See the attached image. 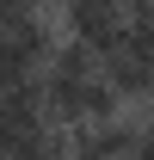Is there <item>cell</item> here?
<instances>
[{
    "mask_svg": "<svg viewBox=\"0 0 154 160\" xmlns=\"http://www.w3.org/2000/svg\"><path fill=\"white\" fill-rule=\"evenodd\" d=\"M62 31L105 62V56H117L130 43V12H123V0H74L62 12Z\"/></svg>",
    "mask_w": 154,
    "mask_h": 160,
    "instance_id": "obj_1",
    "label": "cell"
},
{
    "mask_svg": "<svg viewBox=\"0 0 154 160\" xmlns=\"http://www.w3.org/2000/svg\"><path fill=\"white\" fill-rule=\"evenodd\" d=\"M148 136V117H111V123H80L62 136V160H130Z\"/></svg>",
    "mask_w": 154,
    "mask_h": 160,
    "instance_id": "obj_2",
    "label": "cell"
},
{
    "mask_svg": "<svg viewBox=\"0 0 154 160\" xmlns=\"http://www.w3.org/2000/svg\"><path fill=\"white\" fill-rule=\"evenodd\" d=\"M49 129V111H43V80H25V86H6L0 92V154L19 148V142L43 136Z\"/></svg>",
    "mask_w": 154,
    "mask_h": 160,
    "instance_id": "obj_3",
    "label": "cell"
},
{
    "mask_svg": "<svg viewBox=\"0 0 154 160\" xmlns=\"http://www.w3.org/2000/svg\"><path fill=\"white\" fill-rule=\"evenodd\" d=\"M99 74L117 86V99H123V105H130V99H142V105H148V99H154V62L142 56V49H130V43H123L117 56H105V62H99Z\"/></svg>",
    "mask_w": 154,
    "mask_h": 160,
    "instance_id": "obj_4",
    "label": "cell"
},
{
    "mask_svg": "<svg viewBox=\"0 0 154 160\" xmlns=\"http://www.w3.org/2000/svg\"><path fill=\"white\" fill-rule=\"evenodd\" d=\"M86 80H99V56L86 49V43L62 37L56 56H49V68H43V92H74V86H86Z\"/></svg>",
    "mask_w": 154,
    "mask_h": 160,
    "instance_id": "obj_5",
    "label": "cell"
},
{
    "mask_svg": "<svg viewBox=\"0 0 154 160\" xmlns=\"http://www.w3.org/2000/svg\"><path fill=\"white\" fill-rule=\"evenodd\" d=\"M130 160H154V129H148V136H142V148H136Z\"/></svg>",
    "mask_w": 154,
    "mask_h": 160,
    "instance_id": "obj_6",
    "label": "cell"
},
{
    "mask_svg": "<svg viewBox=\"0 0 154 160\" xmlns=\"http://www.w3.org/2000/svg\"><path fill=\"white\" fill-rule=\"evenodd\" d=\"M148 129H154V99H148Z\"/></svg>",
    "mask_w": 154,
    "mask_h": 160,
    "instance_id": "obj_7",
    "label": "cell"
}]
</instances>
